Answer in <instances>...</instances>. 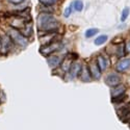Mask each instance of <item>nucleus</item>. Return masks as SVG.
<instances>
[{
  "instance_id": "nucleus-11",
  "label": "nucleus",
  "mask_w": 130,
  "mask_h": 130,
  "mask_svg": "<svg viewBox=\"0 0 130 130\" xmlns=\"http://www.w3.org/2000/svg\"><path fill=\"white\" fill-rule=\"evenodd\" d=\"M125 91H126V88L123 84H119V85L115 86L111 90V98L116 99V98H119V97L125 95Z\"/></svg>"
},
{
  "instance_id": "nucleus-1",
  "label": "nucleus",
  "mask_w": 130,
  "mask_h": 130,
  "mask_svg": "<svg viewBox=\"0 0 130 130\" xmlns=\"http://www.w3.org/2000/svg\"><path fill=\"white\" fill-rule=\"evenodd\" d=\"M7 35L10 38V40H12L15 44H17L18 46H20V47H26L28 45L27 38L24 37L22 34H21V31L16 29V28H13V27L8 28Z\"/></svg>"
},
{
  "instance_id": "nucleus-24",
  "label": "nucleus",
  "mask_w": 130,
  "mask_h": 130,
  "mask_svg": "<svg viewBox=\"0 0 130 130\" xmlns=\"http://www.w3.org/2000/svg\"><path fill=\"white\" fill-rule=\"evenodd\" d=\"M23 1L24 0H8V2L13 3V4H20V3H22Z\"/></svg>"
},
{
  "instance_id": "nucleus-9",
  "label": "nucleus",
  "mask_w": 130,
  "mask_h": 130,
  "mask_svg": "<svg viewBox=\"0 0 130 130\" xmlns=\"http://www.w3.org/2000/svg\"><path fill=\"white\" fill-rule=\"evenodd\" d=\"M130 68V57H126V58H122L118 61V63L116 64V70L118 72H125Z\"/></svg>"
},
{
  "instance_id": "nucleus-14",
  "label": "nucleus",
  "mask_w": 130,
  "mask_h": 130,
  "mask_svg": "<svg viewBox=\"0 0 130 130\" xmlns=\"http://www.w3.org/2000/svg\"><path fill=\"white\" fill-rule=\"evenodd\" d=\"M20 31H21V34H22L24 37L28 38L32 34V25L30 23H26L22 29H20Z\"/></svg>"
},
{
  "instance_id": "nucleus-5",
  "label": "nucleus",
  "mask_w": 130,
  "mask_h": 130,
  "mask_svg": "<svg viewBox=\"0 0 130 130\" xmlns=\"http://www.w3.org/2000/svg\"><path fill=\"white\" fill-rule=\"evenodd\" d=\"M88 68H89V71H90V74H91L92 78H94L96 80L100 79V77H101V70L99 69V67H98V64H97L96 60L91 61L90 64L88 66Z\"/></svg>"
},
{
  "instance_id": "nucleus-2",
  "label": "nucleus",
  "mask_w": 130,
  "mask_h": 130,
  "mask_svg": "<svg viewBox=\"0 0 130 130\" xmlns=\"http://www.w3.org/2000/svg\"><path fill=\"white\" fill-rule=\"evenodd\" d=\"M61 47L60 44V41H55V42H52L51 44L46 45V46H42L40 49V52L45 56H49L53 52H55L57 50H59Z\"/></svg>"
},
{
  "instance_id": "nucleus-10",
  "label": "nucleus",
  "mask_w": 130,
  "mask_h": 130,
  "mask_svg": "<svg viewBox=\"0 0 130 130\" xmlns=\"http://www.w3.org/2000/svg\"><path fill=\"white\" fill-rule=\"evenodd\" d=\"M47 62H48V66L51 68V69H55L57 67H59L61 62H62V59L60 56H56V55H49L48 58H47Z\"/></svg>"
},
{
  "instance_id": "nucleus-12",
  "label": "nucleus",
  "mask_w": 130,
  "mask_h": 130,
  "mask_svg": "<svg viewBox=\"0 0 130 130\" xmlns=\"http://www.w3.org/2000/svg\"><path fill=\"white\" fill-rule=\"evenodd\" d=\"M80 79L83 81V82H90L91 79H92V76L90 74V71H89V68L86 66H82V69H81V72H80Z\"/></svg>"
},
{
  "instance_id": "nucleus-19",
  "label": "nucleus",
  "mask_w": 130,
  "mask_h": 130,
  "mask_svg": "<svg viewBox=\"0 0 130 130\" xmlns=\"http://www.w3.org/2000/svg\"><path fill=\"white\" fill-rule=\"evenodd\" d=\"M72 5L74 6V9L76 10V12H81L83 9V2L81 0H75V1L72 3Z\"/></svg>"
},
{
  "instance_id": "nucleus-23",
  "label": "nucleus",
  "mask_w": 130,
  "mask_h": 130,
  "mask_svg": "<svg viewBox=\"0 0 130 130\" xmlns=\"http://www.w3.org/2000/svg\"><path fill=\"white\" fill-rule=\"evenodd\" d=\"M124 46H125V52L126 53H130V39L126 40Z\"/></svg>"
},
{
  "instance_id": "nucleus-3",
  "label": "nucleus",
  "mask_w": 130,
  "mask_h": 130,
  "mask_svg": "<svg viewBox=\"0 0 130 130\" xmlns=\"http://www.w3.org/2000/svg\"><path fill=\"white\" fill-rule=\"evenodd\" d=\"M54 20H55V18L53 17V15L51 13H44V12H42L38 16V19H37V23H38L39 29L43 28L46 24L52 22V21H54Z\"/></svg>"
},
{
  "instance_id": "nucleus-13",
  "label": "nucleus",
  "mask_w": 130,
  "mask_h": 130,
  "mask_svg": "<svg viewBox=\"0 0 130 130\" xmlns=\"http://www.w3.org/2000/svg\"><path fill=\"white\" fill-rule=\"evenodd\" d=\"M96 62H97V64H98L99 69L101 70V72L105 71L107 69V67H108V61H107V59L103 55H98V56H97Z\"/></svg>"
},
{
  "instance_id": "nucleus-4",
  "label": "nucleus",
  "mask_w": 130,
  "mask_h": 130,
  "mask_svg": "<svg viewBox=\"0 0 130 130\" xmlns=\"http://www.w3.org/2000/svg\"><path fill=\"white\" fill-rule=\"evenodd\" d=\"M121 81H122V77L119 74H116V73L108 74L105 77V83L108 86H110V88H115V86L121 84Z\"/></svg>"
},
{
  "instance_id": "nucleus-16",
  "label": "nucleus",
  "mask_w": 130,
  "mask_h": 130,
  "mask_svg": "<svg viewBox=\"0 0 130 130\" xmlns=\"http://www.w3.org/2000/svg\"><path fill=\"white\" fill-rule=\"evenodd\" d=\"M116 54H117V56H118L119 58H122V57L125 55V54H126V52H125V46H124L123 43H121L120 45L117 46Z\"/></svg>"
},
{
  "instance_id": "nucleus-15",
  "label": "nucleus",
  "mask_w": 130,
  "mask_h": 130,
  "mask_svg": "<svg viewBox=\"0 0 130 130\" xmlns=\"http://www.w3.org/2000/svg\"><path fill=\"white\" fill-rule=\"evenodd\" d=\"M73 59H71V58H66L64 60H62V62H61V64H60V67H61V70L63 71V72H69V70H70V68H71V66H72V63H73Z\"/></svg>"
},
{
  "instance_id": "nucleus-18",
  "label": "nucleus",
  "mask_w": 130,
  "mask_h": 130,
  "mask_svg": "<svg viewBox=\"0 0 130 130\" xmlns=\"http://www.w3.org/2000/svg\"><path fill=\"white\" fill-rule=\"evenodd\" d=\"M98 32H99V29L98 28H90V29H88V30L85 31L84 36H85L86 39H90V38H93L94 36H96Z\"/></svg>"
},
{
  "instance_id": "nucleus-21",
  "label": "nucleus",
  "mask_w": 130,
  "mask_h": 130,
  "mask_svg": "<svg viewBox=\"0 0 130 130\" xmlns=\"http://www.w3.org/2000/svg\"><path fill=\"white\" fill-rule=\"evenodd\" d=\"M129 14H130V8L129 7H125L123 9V12H122V15H121V21L122 22H125V21L127 20Z\"/></svg>"
},
{
  "instance_id": "nucleus-20",
  "label": "nucleus",
  "mask_w": 130,
  "mask_h": 130,
  "mask_svg": "<svg viewBox=\"0 0 130 130\" xmlns=\"http://www.w3.org/2000/svg\"><path fill=\"white\" fill-rule=\"evenodd\" d=\"M40 1V3L41 4H43L44 6H52V5H54L55 3H57V1L58 0H39Z\"/></svg>"
},
{
  "instance_id": "nucleus-25",
  "label": "nucleus",
  "mask_w": 130,
  "mask_h": 130,
  "mask_svg": "<svg viewBox=\"0 0 130 130\" xmlns=\"http://www.w3.org/2000/svg\"><path fill=\"white\" fill-rule=\"evenodd\" d=\"M0 46H1V41H0Z\"/></svg>"
},
{
  "instance_id": "nucleus-8",
  "label": "nucleus",
  "mask_w": 130,
  "mask_h": 130,
  "mask_svg": "<svg viewBox=\"0 0 130 130\" xmlns=\"http://www.w3.org/2000/svg\"><path fill=\"white\" fill-rule=\"evenodd\" d=\"M81 69H82V66H81V63L79 61H73L72 63V66L69 70V75H70V77L72 79L74 78H76L77 76H79L80 75V72H81Z\"/></svg>"
},
{
  "instance_id": "nucleus-7",
  "label": "nucleus",
  "mask_w": 130,
  "mask_h": 130,
  "mask_svg": "<svg viewBox=\"0 0 130 130\" xmlns=\"http://www.w3.org/2000/svg\"><path fill=\"white\" fill-rule=\"evenodd\" d=\"M57 40V32H52V34H44L40 37V42L42 46H46L51 44L52 42H55Z\"/></svg>"
},
{
  "instance_id": "nucleus-22",
  "label": "nucleus",
  "mask_w": 130,
  "mask_h": 130,
  "mask_svg": "<svg viewBox=\"0 0 130 130\" xmlns=\"http://www.w3.org/2000/svg\"><path fill=\"white\" fill-rule=\"evenodd\" d=\"M72 12H73V7H72V4H71V5H69L68 7H66V9H64L63 17H64V18H69L70 15L72 14Z\"/></svg>"
},
{
  "instance_id": "nucleus-6",
  "label": "nucleus",
  "mask_w": 130,
  "mask_h": 130,
  "mask_svg": "<svg viewBox=\"0 0 130 130\" xmlns=\"http://www.w3.org/2000/svg\"><path fill=\"white\" fill-rule=\"evenodd\" d=\"M0 41H1V46H0V52L1 53H7V51L12 48V40L8 37V35H3L1 38H0Z\"/></svg>"
},
{
  "instance_id": "nucleus-17",
  "label": "nucleus",
  "mask_w": 130,
  "mask_h": 130,
  "mask_svg": "<svg viewBox=\"0 0 130 130\" xmlns=\"http://www.w3.org/2000/svg\"><path fill=\"white\" fill-rule=\"evenodd\" d=\"M107 40H108V37H107L106 35H101V36H99L98 38L95 40L94 43H95L96 46H101V45L104 44V43H106Z\"/></svg>"
}]
</instances>
